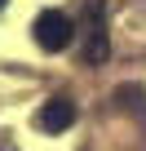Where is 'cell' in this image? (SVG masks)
Returning a JSON list of instances; mask_svg holds the SVG:
<instances>
[{
	"mask_svg": "<svg viewBox=\"0 0 146 151\" xmlns=\"http://www.w3.org/2000/svg\"><path fill=\"white\" fill-rule=\"evenodd\" d=\"M5 5H9V0H0V9H5Z\"/></svg>",
	"mask_w": 146,
	"mask_h": 151,
	"instance_id": "5b68a950",
	"label": "cell"
},
{
	"mask_svg": "<svg viewBox=\"0 0 146 151\" xmlns=\"http://www.w3.org/2000/svg\"><path fill=\"white\" fill-rule=\"evenodd\" d=\"M115 98H120L128 111H137V116L146 120V89H142V85H120V89H115Z\"/></svg>",
	"mask_w": 146,
	"mask_h": 151,
	"instance_id": "277c9868",
	"label": "cell"
},
{
	"mask_svg": "<svg viewBox=\"0 0 146 151\" xmlns=\"http://www.w3.org/2000/svg\"><path fill=\"white\" fill-rule=\"evenodd\" d=\"M111 58V36H106V0H84V22H80V62L102 67Z\"/></svg>",
	"mask_w": 146,
	"mask_h": 151,
	"instance_id": "6da1fadb",
	"label": "cell"
},
{
	"mask_svg": "<svg viewBox=\"0 0 146 151\" xmlns=\"http://www.w3.org/2000/svg\"><path fill=\"white\" fill-rule=\"evenodd\" d=\"M31 36H36V45H40L44 53H62V49L75 45L80 22L71 18V14H62V9H40L36 22H31Z\"/></svg>",
	"mask_w": 146,
	"mask_h": 151,
	"instance_id": "7a4b0ae2",
	"label": "cell"
},
{
	"mask_svg": "<svg viewBox=\"0 0 146 151\" xmlns=\"http://www.w3.org/2000/svg\"><path fill=\"white\" fill-rule=\"evenodd\" d=\"M75 124V102H71L66 93H53L49 102H40V111H36V129H44V133H62V129H71Z\"/></svg>",
	"mask_w": 146,
	"mask_h": 151,
	"instance_id": "3957f363",
	"label": "cell"
}]
</instances>
